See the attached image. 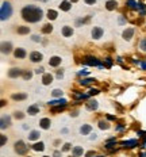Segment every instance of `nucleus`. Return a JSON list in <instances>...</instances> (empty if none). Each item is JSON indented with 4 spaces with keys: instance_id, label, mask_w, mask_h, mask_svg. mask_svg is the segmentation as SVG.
<instances>
[{
    "instance_id": "36",
    "label": "nucleus",
    "mask_w": 146,
    "mask_h": 157,
    "mask_svg": "<svg viewBox=\"0 0 146 157\" xmlns=\"http://www.w3.org/2000/svg\"><path fill=\"white\" fill-rule=\"evenodd\" d=\"M22 76H23L24 80H30V78L32 77V73L30 72V70H26V72H23V75H22Z\"/></svg>"
},
{
    "instance_id": "45",
    "label": "nucleus",
    "mask_w": 146,
    "mask_h": 157,
    "mask_svg": "<svg viewBox=\"0 0 146 157\" xmlns=\"http://www.w3.org/2000/svg\"><path fill=\"white\" fill-rule=\"evenodd\" d=\"M92 156H95V152H94V150H91V152H88V153L85 154V157H92Z\"/></svg>"
},
{
    "instance_id": "54",
    "label": "nucleus",
    "mask_w": 146,
    "mask_h": 157,
    "mask_svg": "<svg viewBox=\"0 0 146 157\" xmlns=\"http://www.w3.org/2000/svg\"><path fill=\"white\" fill-rule=\"evenodd\" d=\"M97 157H104V156H97Z\"/></svg>"
},
{
    "instance_id": "11",
    "label": "nucleus",
    "mask_w": 146,
    "mask_h": 157,
    "mask_svg": "<svg viewBox=\"0 0 146 157\" xmlns=\"http://www.w3.org/2000/svg\"><path fill=\"white\" fill-rule=\"evenodd\" d=\"M85 107H87V110H89V111H95V110H97V107H99V103H97L96 100H88V102L85 103Z\"/></svg>"
},
{
    "instance_id": "28",
    "label": "nucleus",
    "mask_w": 146,
    "mask_h": 157,
    "mask_svg": "<svg viewBox=\"0 0 146 157\" xmlns=\"http://www.w3.org/2000/svg\"><path fill=\"white\" fill-rule=\"evenodd\" d=\"M11 98L14 100H24L27 98V95H26V93H14Z\"/></svg>"
},
{
    "instance_id": "34",
    "label": "nucleus",
    "mask_w": 146,
    "mask_h": 157,
    "mask_svg": "<svg viewBox=\"0 0 146 157\" xmlns=\"http://www.w3.org/2000/svg\"><path fill=\"white\" fill-rule=\"evenodd\" d=\"M52 95L54 96V98H61V96H62V91L61 90H53Z\"/></svg>"
},
{
    "instance_id": "21",
    "label": "nucleus",
    "mask_w": 146,
    "mask_h": 157,
    "mask_svg": "<svg viewBox=\"0 0 146 157\" xmlns=\"http://www.w3.org/2000/svg\"><path fill=\"white\" fill-rule=\"evenodd\" d=\"M122 145L125 146V148H135V146H138V141L137 140H129V141L122 142Z\"/></svg>"
},
{
    "instance_id": "17",
    "label": "nucleus",
    "mask_w": 146,
    "mask_h": 157,
    "mask_svg": "<svg viewBox=\"0 0 146 157\" xmlns=\"http://www.w3.org/2000/svg\"><path fill=\"white\" fill-rule=\"evenodd\" d=\"M62 35H64L65 38H68V37H72L73 35V29H72V26H64L62 27Z\"/></svg>"
},
{
    "instance_id": "31",
    "label": "nucleus",
    "mask_w": 146,
    "mask_h": 157,
    "mask_svg": "<svg viewBox=\"0 0 146 157\" xmlns=\"http://www.w3.org/2000/svg\"><path fill=\"white\" fill-rule=\"evenodd\" d=\"M94 81H96L95 78L88 77V78H83L81 81H80V84H81V85H88V84H91V83H94Z\"/></svg>"
},
{
    "instance_id": "26",
    "label": "nucleus",
    "mask_w": 146,
    "mask_h": 157,
    "mask_svg": "<svg viewBox=\"0 0 146 157\" xmlns=\"http://www.w3.org/2000/svg\"><path fill=\"white\" fill-rule=\"evenodd\" d=\"M72 152H73V156H76V157L81 156V154L84 153V150H83V146H74Z\"/></svg>"
},
{
    "instance_id": "50",
    "label": "nucleus",
    "mask_w": 146,
    "mask_h": 157,
    "mask_svg": "<svg viewBox=\"0 0 146 157\" xmlns=\"http://www.w3.org/2000/svg\"><path fill=\"white\" fill-rule=\"evenodd\" d=\"M139 157H146V152H142V153L139 154Z\"/></svg>"
},
{
    "instance_id": "23",
    "label": "nucleus",
    "mask_w": 146,
    "mask_h": 157,
    "mask_svg": "<svg viewBox=\"0 0 146 157\" xmlns=\"http://www.w3.org/2000/svg\"><path fill=\"white\" fill-rule=\"evenodd\" d=\"M91 131H92V126L91 125H83L81 127H80V133H81L83 136H87Z\"/></svg>"
},
{
    "instance_id": "56",
    "label": "nucleus",
    "mask_w": 146,
    "mask_h": 157,
    "mask_svg": "<svg viewBox=\"0 0 146 157\" xmlns=\"http://www.w3.org/2000/svg\"><path fill=\"white\" fill-rule=\"evenodd\" d=\"M73 157H76V156H73Z\"/></svg>"
},
{
    "instance_id": "30",
    "label": "nucleus",
    "mask_w": 146,
    "mask_h": 157,
    "mask_svg": "<svg viewBox=\"0 0 146 157\" xmlns=\"http://www.w3.org/2000/svg\"><path fill=\"white\" fill-rule=\"evenodd\" d=\"M112 64H114V61H112V58L111 57H107V58H104V68H111L112 67Z\"/></svg>"
},
{
    "instance_id": "19",
    "label": "nucleus",
    "mask_w": 146,
    "mask_h": 157,
    "mask_svg": "<svg viewBox=\"0 0 146 157\" xmlns=\"http://www.w3.org/2000/svg\"><path fill=\"white\" fill-rule=\"evenodd\" d=\"M117 7H118V3L115 0H108V1H105V8H107L108 11H114Z\"/></svg>"
},
{
    "instance_id": "5",
    "label": "nucleus",
    "mask_w": 146,
    "mask_h": 157,
    "mask_svg": "<svg viewBox=\"0 0 146 157\" xmlns=\"http://www.w3.org/2000/svg\"><path fill=\"white\" fill-rule=\"evenodd\" d=\"M103 29L102 27H94L92 29V31H91V35H92V38L94 39H100V38L103 37Z\"/></svg>"
},
{
    "instance_id": "47",
    "label": "nucleus",
    "mask_w": 146,
    "mask_h": 157,
    "mask_svg": "<svg viewBox=\"0 0 146 157\" xmlns=\"http://www.w3.org/2000/svg\"><path fill=\"white\" fill-rule=\"evenodd\" d=\"M53 156H54V157H60V156H61V152L56 150V152H54V154H53Z\"/></svg>"
},
{
    "instance_id": "33",
    "label": "nucleus",
    "mask_w": 146,
    "mask_h": 157,
    "mask_svg": "<svg viewBox=\"0 0 146 157\" xmlns=\"http://www.w3.org/2000/svg\"><path fill=\"white\" fill-rule=\"evenodd\" d=\"M137 4L134 0H127V3H126V6H129V8H137Z\"/></svg>"
},
{
    "instance_id": "40",
    "label": "nucleus",
    "mask_w": 146,
    "mask_h": 157,
    "mask_svg": "<svg viewBox=\"0 0 146 157\" xmlns=\"http://www.w3.org/2000/svg\"><path fill=\"white\" fill-rule=\"evenodd\" d=\"M6 142H7V137L1 134V136H0V146H4Z\"/></svg>"
},
{
    "instance_id": "1",
    "label": "nucleus",
    "mask_w": 146,
    "mask_h": 157,
    "mask_svg": "<svg viewBox=\"0 0 146 157\" xmlns=\"http://www.w3.org/2000/svg\"><path fill=\"white\" fill-rule=\"evenodd\" d=\"M22 18L29 23H37L44 18V11L39 7L29 4L22 8Z\"/></svg>"
},
{
    "instance_id": "4",
    "label": "nucleus",
    "mask_w": 146,
    "mask_h": 157,
    "mask_svg": "<svg viewBox=\"0 0 146 157\" xmlns=\"http://www.w3.org/2000/svg\"><path fill=\"white\" fill-rule=\"evenodd\" d=\"M14 149H15V152H16L18 154L24 156V154L27 153V149H29V146H27L23 141H16V142L14 144Z\"/></svg>"
},
{
    "instance_id": "42",
    "label": "nucleus",
    "mask_w": 146,
    "mask_h": 157,
    "mask_svg": "<svg viewBox=\"0 0 146 157\" xmlns=\"http://www.w3.org/2000/svg\"><path fill=\"white\" fill-rule=\"evenodd\" d=\"M85 4H88V6H94L95 3H96V0H84Z\"/></svg>"
},
{
    "instance_id": "24",
    "label": "nucleus",
    "mask_w": 146,
    "mask_h": 157,
    "mask_svg": "<svg viewBox=\"0 0 146 157\" xmlns=\"http://www.w3.org/2000/svg\"><path fill=\"white\" fill-rule=\"evenodd\" d=\"M31 149L35 152H42L45 149V144L44 142H35L34 145L31 146Z\"/></svg>"
},
{
    "instance_id": "48",
    "label": "nucleus",
    "mask_w": 146,
    "mask_h": 157,
    "mask_svg": "<svg viewBox=\"0 0 146 157\" xmlns=\"http://www.w3.org/2000/svg\"><path fill=\"white\" fill-rule=\"evenodd\" d=\"M96 138H97V134H96V133L91 134V140H96Z\"/></svg>"
},
{
    "instance_id": "51",
    "label": "nucleus",
    "mask_w": 146,
    "mask_h": 157,
    "mask_svg": "<svg viewBox=\"0 0 146 157\" xmlns=\"http://www.w3.org/2000/svg\"><path fill=\"white\" fill-rule=\"evenodd\" d=\"M57 75H58V77H62V72H61V70H58V73H57Z\"/></svg>"
},
{
    "instance_id": "13",
    "label": "nucleus",
    "mask_w": 146,
    "mask_h": 157,
    "mask_svg": "<svg viewBox=\"0 0 146 157\" xmlns=\"http://www.w3.org/2000/svg\"><path fill=\"white\" fill-rule=\"evenodd\" d=\"M49 104L52 106V107H54V106H62V107H65L66 106V99H56V100H50Z\"/></svg>"
},
{
    "instance_id": "25",
    "label": "nucleus",
    "mask_w": 146,
    "mask_h": 157,
    "mask_svg": "<svg viewBox=\"0 0 146 157\" xmlns=\"http://www.w3.org/2000/svg\"><path fill=\"white\" fill-rule=\"evenodd\" d=\"M16 33L18 34H21V35H24V34H29L30 33V29L27 26H19L16 29Z\"/></svg>"
},
{
    "instance_id": "27",
    "label": "nucleus",
    "mask_w": 146,
    "mask_h": 157,
    "mask_svg": "<svg viewBox=\"0 0 146 157\" xmlns=\"http://www.w3.org/2000/svg\"><path fill=\"white\" fill-rule=\"evenodd\" d=\"M57 16H58V12L57 11H54V10H49V11H47V18H49L50 21L57 19Z\"/></svg>"
},
{
    "instance_id": "3",
    "label": "nucleus",
    "mask_w": 146,
    "mask_h": 157,
    "mask_svg": "<svg viewBox=\"0 0 146 157\" xmlns=\"http://www.w3.org/2000/svg\"><path fill=\"white\" fill-rule=\"evenodd\" d=\"M83 64L88 65V67H99V68H104V65L100 64V61L94 56H85L83 58Z\"/></svg>"
},
{
    "instance_id": "22",
    "label": "nucleus",
    "mask_w": 146,
    "mask_h": 157,
    "mask_svg": "<svg viewBox=\"0 0 146 157\" xmlns=\"http://www.w3.org/2000/svg\"><path fill=\"white\" fill-rule=\"evenodd\" d=\"M60 8H61L62 11H69V10L72 8V3L68 1V0H64V1L60 3Z\"/></svg>"
},
{
    "instance_id": "29",
    "label": "nucleus",
    "mask_w": 146,
    "mask_h": 157,
    "mask_svg": "<svg viewBox=\"0 0 146 157\" xmlns=\"http://www.w3.org/2000/svg\"><path fill=\"white\" fill-rule=\"evenodd\" d=\"M52 31H53V26L50 23L45 24V26L42 27V33H44V34H50Z\"/></svg>"
},
{
    "instance_id": "7",
    "label": "nucleus",
    "mask_w": 146,
    "mask_h": 157,
    "mask_svg": "<svg viewBox=\"0 0 146 157\" xmlns=\"http://www.w3.org/2000/svg\"><path fill=\"white\" fill-rule=\"evenodd\" d=\"M134 29L133 27H129V29H126L125 31H123V34H122V37H123V39H126V41H130L133 37H134Z\"/></svg>"
},
{
    "instance_id": "16",
    "label": "nucleus",
    "mask_w": 146,
    "mask_h": 157,
    "mask_svg": "<svg viewBox=\"0 0 146 157\" xmlns=\"http://www.w3.org/2000/svg\"><path fill=\"white\" fill-rule=\"evenodd\" d=\"M38 113H39V106L32 104V106H29V107H27V114H29V115H37Z\"/></svg>"
},
{
    "instance_id": "10",
    "label": "nucleus",
    "mask_w": 146,
    "mask_h": 157,
    "mask_svg": "<svg viewBox=\"0 0 146 157\" xmlns=\"http://www.w3.org/2000/svg\"><path fill=\"white\" fill-rule=\"evenodd\" d=\"M11 52H12V44L11 42H3V44H1V53L10 54Z\"/></svg>"
},
{
    "instance_id": "55",
    "label": "nucleus",
    "mask_w": 146,
    "mask_h": 157,
    "mask_svg": "<svg viewBox=\"0 0 146 157\" xmlns=\"http://www.w3.org/2000/svg\"><path fill=\"white\" fill-rule=\"evenodd\" d=\"M44 157H49V156H44Z\"/></svg>"
},
{
    "instance_id": "44",
    "label": "nucleus",
    "mask_w": 146,
    "mask_h": 157,
    "mask_svg": "<svg viewBox=\"0 0 146 157\" xmlns=\"http://www.w3.org/2000/svg\"><path fill=\"white\" fill-rule=\"evenodd\" d=\"M32 41L34 42H41V38H39L38 35H32Z\"/></svg>"
},
{
    "instance_id": "14",
    "label": "nucleus",
    "mask_w": 146,
    "mask_h": 157,
    "mask_svg": "<svg viewBox=\"0 0 146 157\" xmlns=\"http://www.w3.org/2000/svg\"><path fill=\"white\" fill-rule=\"evenodd\" d=\"M26 50L23 49V47H18V49H15V52H14V56H15V58H24L26 57Z\"/></svg>"
},
{
    "instance_id": "18",
    "label": "nucleus",
    "mask_w": 146,
    "mask_h": 157,
    "mask_svg": "<svg viewBox=\"0 0 146 157\" xmlns=\"http://www.w3.org/2000/svg\"><path fill=\"white\" fill-rule=\"evenodd\" d=\"M0 127H1V130H4V129L6 127H8L10 125H11V118H10V116H3V118H1V122H0Z\"/></svg>"
},
{
    "instance_id": "43",
    "label": "nucleus",
    "mask_w": 146,
    "mask_h": 157,
    "mask_svg": "<svg viewBox=\"0 0 146 157\" xmlns=\"http://www.w3.org/2000/svg\"><path fill=\"white\" fill-rule=\"evenodd\" d=\"M69 149H70V144H65L64 148H62V152H66V150H69Z\"/></svg>"
},
{
    "instance_id": "15",
    "label": "nucleus",
    "mask_w": 146,
    "mask_h": 157,
    "mask_svg": "<svg viewBox=\"0 0 146 157\" xmlns=\"http://www.w3.org/2000/svg\"><path fill=\"white\" fill-rule=\"evenodd\" d=\"M50 125H52V122H50L49 118H42V119L39 121V126H41L44 130H47V129H50Z\"/></svg>"
},
{
    "instance_id": "52",
    "label": "nucleus",
    "mask_w": 146,
    "mask_h": 157,
    "mask_svg": "<svg viewBox=\"0 0 146 157\" xmlns=\"http://www.w3.org/2000/svg\"><path fill=\"white\" fill-rule=\"evenodd\" d=\"M142 68L143 69H146V62H142Z\"/></svg>"
},
{
    "instance_id": "6",
    "label": "nucleus",
    "mask_w": 146,
    "mask_h": 157,
    "mask_svg": "<svg viewBox=\"0 0 146 157\" xmlns=\"http://www.w3.org/2000/svg\"><path fill=\"white\" fill-rule=\"evenodd\" d=\"M42 58H44V56H42V53H39V52H31L30 53V61L31 62H41Z\"/></svg>"
},
{
    "instance_id": "41",
    "label": "nucleus",
    "mask_w": 146,
    "mask_h": 157,
    "mask_svg": "<svg viewBox=\"0 0 146 157\" xmlns=\"http://www.w3.org/2000/svg\"><path fill=\"white\" fill-rule=\"evenodd\" d=\"M97 93H99V90H96V88H91V90H89V96L97 95Z\"/></svg>"
},
{
    "instance_id": "8",
    "label": "nucleus",
    "mask_w": 146,
    "mask_h": 157,
    "mask_svg": "<svg viewBox=\"0 0 146 157\" xmlns=\"http://www.w3.org/2000/svg\"><path fill=\"white\" fill-rule=\"evenodd\" d=\"M23 75V70H21L19 68H12V69L8 70V77L15 78V77H19V76Z\"/></svg>"
},
{
    "instance_id": "12",
    "label": "nucleus",
    "mask_w": 146,
    "mask_h": 157,
    "mask_svg": "<svg viewBox=\"0 0 146 157\" xmlns=\"http://www.w3.org/2000/svg\"><path fill=\"white\" fill-rule=\"evenodd\" d=\"M50 83H53V75L52 73H44V76H42V84L49 85Z\"/></svg>"
},
{
    "instance_id": "9",
    "label": "nucleus",
    "mask_w": 146,
    "mask_h": 157,
    "mask_svg": "<svg viewBox=\"0 0 146 157\" xmlns=\"http://www.w3.org/2000/svg\"><path fill=\"white\" fill-rule=\"evenodd\" d=\"M61 61H62L61 57H58V56H53V57H50V60H49V65L53 68H56L61 64Z\"/></svg>"
},
{
    "instance_id": "32",
    "label": "nucleus",
    "mask_w": 146,
    "mask_h": 157,
    "mask_svg": "<svg viewBox=\"0 0 146 157\" xmlns=\"http://www.w3.org/2000/svg\"><path fill=\"white\" fill-rule=\"evenodd\" d=\"M99 127L102 129V130H107V129H110V123L105 122V121H100V122H99Z\"/></svg>"
},
{
    "instance_id": "20",
    "label": "nucleus",
    "mask_w": 146,
    "mask_h": 157,
    "mask_svg": "<svg viewBox=\"0 0 146 157\" xmlns=\"http://www.w3.org/2000/svg\"><path fill=\"white\" fill-rule=\"evenodd\" d=\"M39 136H41V133H39L38 130H31L29 134V140L30 141H37V140H39Z\"/></svg>"
},
{
    "instance_id": "49",
    "label": "nucleus",
    "mask_w": 146,
    "mask_h": 157,
    "mask_svg": "<svg viewBox=\"0 0 146 157\" xmlns=\"http://www.w3.org/2000/svg\"><path fill=\"white\" fill-rule=\"evenodd\" d=\"M79 75L80 76H85V75H88V72L87 70H81V72H79Z\"/></svg>"
},
{
    "instance_id": "2",
    "label": "nucleus",
    "mask_w": 146,
    "mask_h": 157,
    "mask_svg": "<svg viewBox=\"0 0 146 157\" xmlns=\"http://www.w3.org/2000/svg\"><path fill=\"white\" fill-rule=\"evenodd\" d=\"M12 15V7L10 3H3L1 4V10H0V19L1 21H6V19H10Z\"/></svg>"
},
{
    "instance_id": "35",
    "label": "nucleus",
    "mask_w": 146,
    "mask_h": 157,
    "mask_svg": "<svg viewBox=\"0 0 146 157\" xmlns=\"http://www.w3.org/2000/svg\"><path fill=\"white\" fill-rule=\"evenodd\" d=\"M64 110V107L62 106H54V107H52V113H61V111Z\"/></svg>"
},
{
    "instance_id": "38",
    "label": "nucleus",
    "mask_w": 146,
    "mask_h": 157,
    "mask_svg": "<svg viewBox=\"0 0 146 157\" xmlns=\"http://www.w3.org/2000/svg\"><path fill=\"white\" fill-rule=\"evenodd\" d=\"M139 49H141V50H143V52H146V38H143L142 41H141V44H139Z\"/></svg>"
},
{
    "instance_id": "37",
    "label": "nucleus",
    "mask_w": 146,
    "mask_h": 157,
    "mask_svg": "<svg viewBox=\"0 0 146 157\" xmlns=\"http://www.w3.org/2000/svg\"><path fill=\"white\" fill-rule=\"evenodd\" d=\"M115 144H117V141H115V138H111V140H110V142H107V145H105V148H107V149H111L112 146L115 145Z\"/></svg>"
},
{
    "instance_id": "39",
    "label": "nucleus",
    "mask_w": 146,
    "mask_h": 157,
    "mask_svg": "<svg viewBox=\"0 0 146 157\" xmlns=\"http://www.w3.org/2000/svg\"><path fill=\"white\" fill-rule=\"evenodd\" d=\"M14 116H15V118H16V119H23V118H24V114L22 113V111H16Z\"/></svg>"
},
{
    "instance_id": "53",
    "label": "nucleus",
    "mask_w": 146,
    "mask_h": 157,
    "mask_svg": "<svg viewBox=\"0 0 146 157\" xmlns=\"http://www.w3.org/2000/svg\"><path fill=\"white\" fill-rule=\"evenodd\" d=\"M79 0H70V3H77Z\"/></svg>"
},
{
    "instance_id": "46",
    "label": "nucleus",
    "mask_w": 146,
    "mask_h": 157,
    "mask_svg": "<svg viewBox=\"0 0 146 157\" xmlns=\"http://www.w3.org/2000/svg\"><path fill=\"white\" fill-rule=\"evenodd\" d=\"M44 70L45 69L41 67V68H38V69H35V73H38V75H39V73H44Z\"/></svg>"
}]
</instances>
